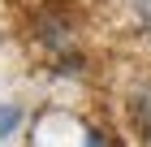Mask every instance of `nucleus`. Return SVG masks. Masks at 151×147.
<instances>
[{
  "label": "nucleus",
  "mask_w": 151,
  "mask_h": 147,
  "mask_svg": "<svg viewBox=\"0 0 151 147\" xmlns=\"http://www.w3.org/2000/svg\"><path fill=\"white\" fill-rule=\"evenodd\" d=\"M22 125H26V108H22V104H13V100H4V104H0V143L13 138Z\"/></svg>",
  "instance_id": "3"
},
{
  "label": "nucleus",
  "mask_w": 151,
  "mask_h": 147,
  "mask_svg": "<svg viewBox=\"0 0 151 147\" xmlns=\"http://www.w3.org/2000/svg\"><path fill=\"white\" fill-rule=\"evenodd\" d=\"M30 147H112V138L73 108L47 104L30 117Z\"/></svg>",
  "instance_id": "1"
},
{
  "label": "nucleus",
  "mask_w": 151,
  "mask_h": 147,
  "mask_svg": "<svg viewBox=\"0 0 151 147\" xmlns=\"http://www.w3.org/2000/svg\"><path fill=\"white\" fill-rule=\"evenodd\" d=\"M134 13H138V26L147 30V39H151V0H134Z\"/></svg>",
  "instance_id": "4"
},
{
  "label": "nucleus",
  "mask_w": 151,
  "mask_h": 147,
  "mask_svg": "<svg viewBox=\"0 0 151 147\" xmlns=\"http://www.w3.org/2000/svg\"><path fill=\"white\" fill-rule=\"evenodd\" d=\"M125 108H129V125H134L138 143H142V147H151V78H147V82H138V87H129Z\"/></svg>",
  "instance_id": "2"
}]
</instances>
